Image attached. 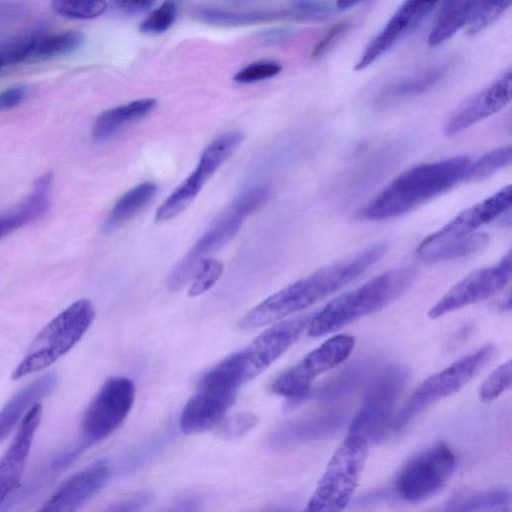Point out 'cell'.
<instances>
[{"label":"cell","mask_w":512,"mask_h":512,"mask_svg":"<svg viewBox=\"0 0 512 512\" xmlns=\"http://www.w3.org/2000/svg\"><path fill=\"white\" fill-rule=\"evenodd\" d=\"M474 0H462L442 9L441 16L428 36V45L436 47L453 37L467 25L473 10Z\"/></svg>","instance_id":"28"},{"label":"cell","mask_w":512,"mask_h":512,"mask_svg":"<svg viewBox=\"0 0 512 512\" xmlns=\"http://www.w3.org/2000/svg\"><path fill=\"white\" fill-rule=\"evenodd\" d=\"M258 423V418L252 413H240L234 415L219 424V435L225 439L238 438Z\"/></svg>","instance_id":"41"},{"label":"cell","mask_w":512,"mask_h":512,"mask_svg":"<svg viewBox=\"0 0 512 512\" xmlns=\"http://www.w3.org/2000/svg\"><path fill=\"white\" fill-rule=\"evenodd\" d=\"M242 383L245 382L237 353L211 368L181 413L182 432L198 434L218 426L233 405Z\"/></svg>","instance_id":"5"},{"label":"cell","mask_w":512,"mask_h":512,"mask_svg":"<svg viewBox=\"0 0 512 512\" xmlns=\"http://www.w3.org/2000/svg\"><path fill=\"white\" fill-rule=\"evenodd\" d=\"M176 4L173 0H165L158 8L140 24L142 33H162L168 30L176 17Z\"/></svg>","instance_id":"39"},{"label":"cell","mask_w":512,"mask_h":512,"mask_svg":"<svg viewBox=\"0 0 512 512\" xmlns=\"http://www.w3.org/2000/svg\"><path fill=\"white\" fill-rule=\"evenodd\" d=\"M368 441L348 433L332 455L306 510L338 512L351 501L368 455Z\"/></svg>","instance_id":"7"},{"label":"cell","mask_w":512,"mask_h":512,"mask_svg":"<svg viewBox=\"0 0 512 512\" xmlns=\"http://www.w3.org/2000/svg\"><path fill=\"white\" fill-rule=\"evenodd\" d=\"M355 346L348 334L335 335L310 351L300 362L281 373L270 384V390L290 401L305 399L312 382L322 373L346 360Z\"/></svg>","instance_id":"12"},{"label":"cell","mask_w":512,"mask_h":512,"mask_svg":"<svg viewBox=\"0 0 512 512\" xmlns=\"http://www.w3.org/2000/svg\"><path fill=\"white\" fill-rule=\"evenodd\" d=\"M512 187L501 188L493 195L465 209L441 227L428 235L435 239L466 236L477 232L481 226L495 220L511 208Z\"/></svg>","instance_id":"19"},{"label":"cell","mask_w":512,"mask_h":512,"mask_svg":"<svg viewBox=\"0 0 512 512\" xmlns=\"http://www.w3.org/2000/svg\"><path fill=\"white\" fill-rule=\"evenodd\" d=\"M447 69V65H435L402 78L386 87L380 95V100L389 102L422 94L440 82Z\"/></svg>","instance_id":"27"},{"label":"cell","mask_w":512,"mask_h":512,"mask_svg":"<svg viewBox=\"0 0 512 512\" xmlns=\"http://www.w3.org/2000/svg\"><path fill=\"white\" fill-rule=\"evenodd\" d=\"M199 19L217 25H246L273 19L298 18L299 15L293 11H253V12H232L219 9H199L196 11Z\"/></svg>","instance_id":"30"},{"label":"cell","mask_w":512,"mask_h":512,"mask_svg":"<svg viewBox=\"0 0 512 512\" xmlns=\"http://www.w3.org/2000/svg\"><path fill=\"white\" fill-rule=\"evenodd\" d=\"M512 0H474L467 33L477 34L495 22L510 7Z\"/></svg>","instance_id":"33"},{"label":"cell","mask_w":512,"mask_h":512,"mask_svg":"<svg viewBox=\"0 0 512 512\" xmlns=\"http://www.w3.org/2000/svg\"><path fill=\"white\" fill-rule=\"evenodd\" d=\"M223 270L221 261L211 257L204 259L191 279L188 295L196 297L208 291L221 277Z\"/></svg>","instance_id":"38"},{"label":"cell","mask_w":512,"mask_h":512,"mask_svg":"<svg viewBox=\"0 0 512 512\" xmlns=\"http://www.w3.org/2000/svg\"><path fill=\"white\" fill-rule=\"evenodd\" d=\"M371 369L368 362L356 363L309 394L313 393V397L320 400L342 397L353 391L368 376Z\"/></svg>","instance_id":"32"},{"label":"cell","mask_w":512,"mask_h":512,"mask_svg":"<svg viewBox=\"0 0 512 512\" xmlns=\"http://www.w3.org/2000/svg\"><path fill=\"white\" fill-rule=\"evenodd\" d=\"M48 194L34 190L16 210L0 216V239L41 218L49 209Z\"/></svg>","instance_id":"29"},{"label":"cell","mask_w":512,"mask_h":512,"mask_svg":"<svg viewBox=\"0 0 512 512\" xmlns=\"http://www.w3.org/2000/svg\"><path fill=\"white\" fill-rule=\"evenodd\" d=\"M346 419L347 414L341 409L314 413L283 427L276 434L274 441L286 444L321 439L339 430Z\"/></svg>","instance_id":"21"},{"label":"cell","mask_w":512,"mask_h":512,"mask_svg":"<svg viewBox=\"0 0 512 512\" xmlns=\"http://www.w3.org/2000/svg\"><path fill=\"white\" fill-rule=\"evenodd\" d=\"M120 9L126 12H141L148 9L154 0H112Z\"/></svg>","instance_id":"46"},{"label":"cell","mask_w":512,"mask_h":512,"mask_svg":"<svg viewBox=\"0 0 512 512\" xmlns=\"http://www.w3.org/2000/svg\"><path fill=\"white\" fill-rule=\"evenodd\" d=\"M270 195L271 188L267 184L254 185L242 191L177 263L168 276L167 288L172 292L183 288L199 264L228 243L238 233L245 218L264 205Z\"/></svg>","instance_id":"4"},{"label":"cell","mask_w":512,"mask_h":512,"mask_svg":"<svg viewBox=\"0 0 512 512\" xmlns=\"http://www.w3.org/2000/svg\"><path fill=\"white\" fill-rule=\"evenodd\" d=\"M347 21L333 25L314 46L311 57L317 59L328 53L349 29Z\"/></svg>","instance_id":"43"},{"label":"cell","mask_w":512,"mask_h":512,"mask_svg":"<svg viewBox=\"0 0 512 512\" xmlns=\"http://www.w3.org/2000/svg\"><path fill=\"white\" fill-rule=\"evenodd\" d=\"M488 242V235L481 232L448 239L427 236L417 247L416 254L425 262L448 261L480 251Z\"/></svg>","instance_id":"22"},{"label":"cell","mask_w":512,"mask_h":512,"mask_svg":"<svg viewBox=\"0 0 512 512\" xmlns=\"http://www.w3.org/2000/svg\"><path fill=\"white\" fill-rule=\"evenodd\" d=\"M107 460L99 459L63 481L39 511L71 512L97 494L110 477Z\"/></svg>","instance_id":"17"},{"label":"cell","mask_w":512,"mask_h":512,"mask_svg":"<svg viewBox=\"0 0 512 512\" xmlns=\"http://www.w3.org/2000/svg\"><path fill=\"white\" fill-rule=\"evenodd\" d=\"M386 250V243H377L316 270L275 292L252 308L241 319L240 327H263L311 306L357 279L378 262Z\"/></svg>","instance_id":"1"},{"label":"cell","mask_w":512,"mask_h":512,"mask_svg":"<svg viewBox=\"0 0 512 512\" xmlns=\"http://www.w3.org/2000/svg\"><path fill=\"white\" fill-rule=\"evenodd\" d=\"M291 5L303 19L321 20L332 11L328 0H291Z\"/></svg>","instance_id":"42"},{"label":"cell","mask_w":512,"mask_h":512,"mask_svg":"<svg viewBox=\"0 0 512 512\" xmlns=\"http://www.w3.org/2000/svg\"><path fill=\"white\" fill-rule=\"evenodd\" d=\"M27 88L15 85L0 92V112L12 109L24 101Z\"/></svg>","instance_id":"44"},{"label":"cell","mask_w":512,"mask_h":512,"mask_svg":"<svg viewBox=\"0 0 512 512\" xmlns=\"http://www.w3.org/2000/svg\"><path fill=\"white\" fill-rule=\"evenodd\" d=\"M511 494L506 489H462L446 503L450 511H506L511 509Z\"/></svg>","instance_id":"26"},{"label":"cell","mask_w":512,"mask_h":512,"mask_svg":"<svg viewBox=\"0 0 512 512\" xmlns=\"http://www.w3.org/2000/svg\"><path fill=\"white\" fill-rule=\"evenodd\" d=\"M362 0H337L336 6L339 9H347L360 3Z\"/></svg>","instance_id":"48"},{"label":"cell","mask_w":512,"mask_h":512,"mask_svg":"<svg viewBox=\"0 0 512 512\" xmlns=\"http://www.w3.org/2000/svg\"><path fill=\"white\" fill-rule=\"evenodd\" d=\"M135 400V386L124 376L109 377L86 408L80 440L73 449L80 455L86 448L117 430L129 415Z\"/></svg>","instance_id":"10"},{"label":"cell","mask_w":512,"mask_h":512,"mask_svg":"<svg viewBox=\"0 0 512 512\" xmlns=\"http://www.w3.org/2000/svg\"><path fill=\"white\" fill-rule=\"evenodd\" d=\"M41 412L39 402L30 407L22 418L12 443L0 458V506L20 484Z\"/></svg>","instance_id":"18"},{"label":"cell","mask_w":512,"mask_h":512,"mask_svg":"<svg viewBox=\"0 0 512 512\" xmlns=\"http://www.w3.org/2000/svg\"><path fill=\"white\" fill-rule=\"evenodd\" d=\"M512 384L511 360L498 366L479 387V398L483 402H491L503 392L510 389Z\"/></svg>","instance_id":"37"},{"label":"cell","mask_w":512,"mask_h":512,"mask_svg":"<svg viewBox=\"0 0 512 512\" xmlns=\"http://www.w3.org/2000/svg\"><path fill=\"white\" fill-rule=\"evenodd\" d=\"M84 36L78 31H65L54 34L39 33L29 61H42L70 53L83 42Z\"/></svg>","instance_id":"31"},{"label":"cell","mask_w":512,"mask_h":512,"mask_svg":"<svg viewBox=\"0 0 512 512\" xmlns=\"http://www.w3.org/2000/svg\"><path fill=\"white\" fill-rule=\"evenodd\" d=\"M511 146L495 148L476 159H472L469 181L483 180L511 163Z\"/></svg>","instance_id":"34"},{"label":"cell","mask_w":512,"mask_h":512,"mask_svg":"<svg viewBox=\"0 0 512 512\" xmlns=\"http://www.w3.org/2000/svg\"><path fill=\"white\" fill-rule=\"evenodd\" d=\"M150 496L147 493H139L135 496H131L128 499L123 500L120 503L110 507L112 511H134L141 509L143 506L149 503Z\"/></svg>","instance_id":"45"},{"label":"cell","mask_w":512,"mask_h":512,"mask_svg":"<svg viewBox=\"0 0 512 512\" xmlns=\"http://www.w3.org/2000/svg\"><path fill=\"white\" fill-rule=\"evenodd\" d=\"M289 36V31L285 29H272L264 33V40L269 43H278L284 41Z\"/></svg>","instance_id":"47"},{"label":"cell","mask_w":512,"mask_h":512,"mask_svg":"<svg viewBox=\"0 0 512 512\" xmlns=\"http://www.w3.org/2000/svg\"><path fill=\"white\" fill-rule=\"evenodd\" d=\"M409 377V369L404 365L391 364L385 367L368 387L348 433L362 436L369 444L382 440Z\"/></svg>","instance_id":"9"},{"label":"cell","mask_w":512,"mask_h":512,"mask_svg":"<svg viewBox=\"0 0 512 512\" xmlns=\"http://www.w3.org/2000/svg\"><path fill=\"white\" fill-rule=\"evenodd\" d=\"M94 316V307L87 299L69 305L39 331L11 378L18 380L52 365L83 337Z\"/></svg>","instance_id":"6"},{"label":"cell","mask_w":512,"mask_h":512,"mask_svg":"<svg viewBox=\"0 0 512 512\" xmlns=\"http://www.w3.org/2000/svg\"><path fill=\"white\" fill-rule=\"evenodd\" d=\"M56 13L73 19H92L107 9L105 0H52Z\"/></svg>","instance_id":"35"},{"label":"cell","mask_w":512,"mask_h":512,"mask_svg":"<svg viewBox=\"0 0 512 512\" xmlns=\"http://www.w3.org/2000/svg\"><path fill=\"white\" fill-rule=\"evenodd\" d=\"M281 70V65L274 61L254 62L238 71L234 81L241 84L254 83L275 77Z\"/></svg>","instance_id":"40"},{"label":"cell","mask_w":512,"mask_h":512,"mask_svg":"<svg viewBox=\"0 0 512 512\" xmlns=\"http://www.w3.org/2000/svg\"><path fill=\"white\" fill-rule=\"evenodd\" d=\"M55 372H48L14 394L0 410V442L14 429L26 412L52 393L57 385Z\"/></svg>","instance_id":"20"},{"label":"cell","mask_w":512,"mask_h":512,"mask_svg":"<svg viewBox=\"0 0 512 512\" xmlns=\"http://www.w3.org/2000/svg\"><path fill=\"white\" fill-rule=\"evenodd\" d=\"M40 32L19 36L0 46V70L29 61L34 44Z\"/></svg>","instance_id":"36"},{"label":"cell","mask_w":512,"mask_h":512,"mask_svg":"<svg viewBox=\"0 0 512 512\" xmlns=\"http://www.w3.org/2000/svg\"><path fill=\"white\" fill-rule=\"evenodd\" d=\"M158 187L154 182L145 181L124 193L107 215L103 231L111 233L140 213L156 196Z\"/></svg>","instance_id":"24"},{"label":"cell","mask_w":512,"mask_h":512,"mask_svg":"<svg viewBox=\"0 0 512 512\" xmlns=\"http://www.w3.org/2000/svg\"><path fill=\"white\" fill-rule=\"evenodd\" d=\"M211 174L200 165L169 195L155 214V223L167 222L183 212L196 198Z\"/></svg>","instance_id":"25"},{"label":"cell","mask_w":512,"mask_h":512,"mask_svg":"<svg viewBox=\"0 0 512 512\" xmlns=\"http://www.w3.org/2000/svg\"><path fill=\"white\" fill-rule=\"evenodd\" d=\"M456 465L451 448L438 442L411 456L394 479L396 494L406 502H421L438 493L450 480Z\"/></svg>","instance_id":"11"},{"label":"cell","mask_w":512,"mask_h":512,"mask_svg":"<svg viewBox=\"0 0 512 512\" xmlns=\"http://www.w3.org/2000/svg\"><path fill=\"white\" fill-rule=\"evenodd\" d=\"M471 162V157L460 155L413 166L367 202L358 211V217L376 221L405 214L469 181Z\"/></svg>","instance_id":"2"},{"label":"cell","mask_w":512,"mask_h":512,"mask_svg":"<svg viewBox=\"0 0 512 512\" xmlns=\"http://www.w3.org/2000/svg\"><path fill=\"white\" fill-rule=\"evenodd\" d=\"M313 314L281 321L263 331L244 350L237 353L244 382L265 371L308 327Z\"/></svg>","instance_id":"14"},{"label":"cell","mask_w":512,"mask_h":512,"mask_svg":"<svg viewBox=\"0 0 512 512\" xmlns=\"http://www.w3.org/2000/svg\"><path fill=\"white\" fill-rule=\"evenodd\" d=\"M494 354L495 346L486 344L426 378L396 416L394 429H403L430 405L461 390L489 363Z\"/></svg>","instance_id":"8"},{"label":"cell","mask_w":512,"mask_h":512,"mask_svg":"<svg viewBox=\"0 0 512 512\" xmlns=\"http://www.w3.org/2000/svg\"><path fill=\"white\" fill-rule=\"evenodd\" d=\"M438 2L440 0H405L366 46L354 70L361 71L370 66L405 34L413 30Z\"/></svg>","instance_id":"16"},{"label":"cell","mask_w":512,"mask_h":512,"mask_svg":"<svg viewBox=\"0 0 512 512\" xmlns=\"http://www.w3.org/2000/svg\"><path fill=\"white\" fill-rule=\"evenodd\" d=\"M154 98L138 99L102 112L95 120L92 137L101 142L118 131L146 117L156 106Z\"/></svg>","instance_id":"23"},{"label":"cell","mask_w":512,"mask_h":512,"mask_svg":"<svg viewBox=\"0 0 512 512\" xmlns=\"http://www.w3.org/2000/svg\"><path fill=\"white\" fill-rule=\"evenodd\" d=\"M511 278V252L497 263L474 270L450 288L428 311L437 319L452 311L483 301L500 292Z\"/></svg>","instance_id":"13"},{"label":"cell","mask_w":512,"mask_h":512,"mask_svg":"<svg viewBox=\"0 0 512 512\" xmlns=\"http://www.w3.org/2000/svg\"><path fill=\"white\" fill-rule=\"evenodd\" d=\"M415 277L416 271L411 267L394 268L336 297L313 313L308 335L319 337L332 333L382 310L405 293Z\"/></svg>","instance_id":"3"},{"label":"cell","mask_w":512,"mask_h":512,"mask_svg":"<svg viewBox=\"0 0 512 512\" xmlns=\"http://www.w3.org/2000/svg\"><path fill=\"white\" fill-rule=\"evenodd\" d=\"M511 87L512 75L508 70L456 108L444 124V133L456 135L502 110L511 100Z\"/></svg>","instance_id":"15"}]
</instances>
